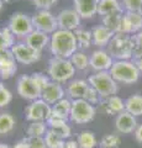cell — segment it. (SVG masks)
<instances>
[{
  "instance_id": "obj_13",
  "label": "cell",
  "mask_w": 142,
  "mask_h": 148,
  "mask_svg": "<svg viewBox=\"0 0 142 148\" xmlns=\"http://www.w3.org/2000/svg\"><path fill=\"white\" fill-rule=\"evenodd\" d=\"M56 16L58 22V29L72 31V32H74L75 30L79 29L82 17L78 15V12L74 9H63Z\"/></svg>"
},
{
  "instance_id": "obj_6",
  "label": "cell",
  "mask_w": 142,
  "mask_h": 148,
  "mask_svg": "<svg viewBox=\"0 0 142 148\" xmlns=\"http://www.w3.org/2000/svg\"><path fill=\"white\" fill-rule=\"evenodd\" d=\"M97 115V108L84 99L72 100V109L69 120L73 123L85 125L91 122Z\"/></svg>"
},
{
  "instance_id": "obj_9",
  "label": "cell",
  "mask_w": 142,
  "mask_h": 148,
  "mask_svg": "<svg viewBox=\"0 0 142 148\" xmlns=\"http://www.w3.org/2000/svg\"><path fill=\"white\" fill-rule=\"evenodd\" d=\"M32 25L35 30L42 31L47 35H52L58 30L57 16L49 10H37L32 16Z\"/></svg>"
},
{
  "instance_id": "obj_22",
  "label": "cell",
  "mask_w": 142,
  "mask_h": 148,
  "mask_svg": "<svg viewBox=\"0 0 142 148\" xmlns=\"http://www.w3.org/2000/svg\"><path fill=\"white\" fill-rule=\"evenodd\" d=\"M91 31V36H93V43L98 47H108L110 41L114 37V32L106 29L104 25H97L94 26Z\"/></svg>"
},
{
  "instance_id": "obj_12",
  "label": "cell",
  "mask_w": 142,
  "mask_h": 148,
  "mask_svg": "<svg viewBox=\"0 0 142 148\" xmlns=\"http://www.w3.org/2000/svg\"><path fill=\"white\" fill-rule=\"evenodd\" d=\"M114 64V58L108 49H95L89 57V66L94 72H109Z\"/></svg>"
},
{
  "instance_id": "obj_44",
  "label": "cell",
  "mask_w": 142,
  "mask_h": 148,
  "mask_svg": "<svg viewBox=\"0 0 142 148\" xmlns=\"http://www.w3.org/2000/svg\"><path fill=\"white\" fill-rule=\"evenodd\" d=\"M64 148H79V146H78L77 140H71V138H68V140H66Z\"/></svg>"
},
{
  "instance_id": "obj_16",
  "label": "cell",
  "mask_w": 142,
  "mask_h": 148,
  "mask_svg": "<svg viewBox=\"0 0 142 148\" xmlns=\"http://www.w3.org/2000/svg\"><path fill=\"white\" fill-rule=\"evenodd\" d=\"M64 95H66V90L63 89L62 84L51 80L43 88L42 92H41V99L52 106V105L56 104L57 101L66 98Z\"/></svg>"
},
{
  "instance_id": "obj_26",
  "label": "cell",
  "mask_w": 142,
  "mask_h": 148,
  "mask_svg": "<svg viewBox=\"0 0 142 148\" xmlns=\"http://www.w3.org/2000/svg\"><path fill=\"white\" fill-rule=\"evenodd\" d=\"M125 111L134 115L135 117L142 116V95L134 94L125 100Z\"/></svg>"
},
{
  "instance_id": "obj_38",
  "label": "cell",
  "mask_w": 142,
  "mask_h": 148,
  "mask_svg": "<svg viewBox=\"0 0 142 148\" xmlns=\"http://www.w3.org/2000/svg\"><path fill=\"white\" fill-rule=\"evenodd\" d=\"M84 100H86L88 103H90L91 105H99L100 101H102V98H100V95L98 94V91L94 89V88H91L89 85L88 90L85 92V96H84Z\"/></svg>"
},
{
  "instance_id": "obj_8",
  "label": "cell",
  "mask_w": 142,
  "mask_h": 148,
  "mask_svg": "<svg viewBox=\"0 0 142 148\" xmlns=\"http://www.w3.org/2000/svg\"><path fill=\"white\" fill-rule=\"evenodd\" d=\"M52 114V106L47 104L42 99H37L31 101L25 109V117L29 122H35V121H45L51 117Z\"/></svg>"
},
{
  "instance_id": "obj_24",
  "label": "cell",
  "mask_w": 142,
  "mask_h": 148,
  "mask_svg": "<svg viewBox=\"0 0 142 148\" xmlns=\"http://www.w3.org/2000/svg\"><path fill=\"white\" fill-rule=\"evenodd\" d=\"M123 12L121 1L119 0H99L98 4V15H110V14Z\"/></svg>"
},
{
  "instance_id": "obj_34",
  "label": "cell",
  "mask_w": 142,
  "mask_h": 148,
  "mask_svg": "<svg viewBox=\"0 0 142 148\" xmlns=\"http://www.w3.org/2000/svg\"><path fill=\"white\" fill-rule=\"evenodd\" d=\"M69 59H71L72 64L74 66V68L79 69V71H86V69L90 67L89 66V57L83 51H77Z\"/></svg>"
},
{
  "instance_id": "obj_18",
  "label": "cell",
  "mask_w": 142,
  "mask_h": 148,
  "mask_svg": "<svg viewBox=\"0 0 142 148\" xmlns=\"http://www.w3.org/2000/svg\"><path fill=\"white\" fill-rule=\"evenodd\" d=\"M74 10L82 18H91L98 14L99 0H73Z\"/></svg>"
},
{
  "instance_id": "obj_42",
  "label": "cell",
  "mask_w": 142,
  "mask_h": 148,
  "mask_svg": "<svg viewBox=\"0 0 142 148\" xmlns=\"http://www.w3.org/2000/svg\"><path fill=\"white\" fill-rule=\"evenodd\" d=\"M58 0H34L35 6L38 10H49Z\"/></svg>"
},
{
  "instance_id": "obj_21",
  "label": "cell",
  "mask_w": 142,
  "mask_h": 148,
  "mask_svg": "<svg viewBox=\"0 0 142 148\" xmlns=\"http://www.w3.org/2000/svg\"><path fill=\"white\" fill-rule=\"evenodd\" d=\"M89 88V83L85 79H73L69 82L66 94L71 100H77V99H84L85 92Z\"/></svg>"
},
{
  "instance_id": "obj_49",
  "label": "cell",
  "mask_w": 142,
  "mask_h": 148,
  "mask_svg": "<svg viewBox=\"0 0 142 148\" xmlns=\"http://www.w3.org/2000/svg\"><path fill=\"white\" fill-rule=\"evenodd\" d=\"M4 3H10V1H12V0H3Z\"/></svg>"
},
{
  "instance_id": "obj_10",
  "label": "cell",
  "mask_w": 142,
  "mask_h": 148,
  "mask_svg": "<svg viewBox=\"0 0 142 148\" xmlns=\"http://www.w3.org/2000/svg\"><path fill=\"white\" fill-rule=\"evenodd\" d=\"M17 94H19L22 99L34 101L41 98V92L42 89L36 84V82L32 79L31 75H21L17 80Z\"/></svg>"
},
{
  "instance_id": "obj_27",
  "label": "cell",
  "mask_w": 142,
  "mask_h": 148,
  "mask_svg": "<svg viewBox=\"0 0 142 148\" xmlns=\"http://www.w3.org/2000/svg\"><path fill=\"white\" fill-rule=\"evenodd\" d=\"M122 15L123 12H116V14H110V15L103 16V25L113 31L114 34H119L121 30V22H122Z\"/></svg>"
},
{
  "instance_id": "obj_1",
  "label": "cell",
  "mask_w": 142,
  "mask_h": 148,
  "mask_svg": "<svg viewBox=\"0 0 142 148\" xmlns=\"http://www.w3.org/2000/svg\"><path fill=\"white\" fill-rule=\"evenodd\" d=\"M49 51L53 57L69 59L78 51L74 32L58 29L49 37Z\"/></svg>"
},
{
  "instance_id": "obj_31",
  "label": "cell",
  "mask_w": 142,
  "mask_h": 148,
  "mask_svg": "<svg viewBox=\"0 0 142 148\" xmlns=\"http://www.w3.org/2000/svg\"><path fill=\"white\" fill-rule=\"evenodd\" d=\"M78 48L80 49H86L89 48L91 43H93V36H91L90 30H83V29H78L74 31Z\"/></svg>"
},
{
  "instance_id": "obj_51",
  "label": "cell",
  "mask_w": 142,
  "mask_h": 148,
  "mask_svg": "<svg viewBox=\"0 0 142 148\" xmlns=\"http://www.w3.org/2000/svg\"><path fill=\"white\" fill-rule=\"evenodd\" d=\"M0 79H1V77H0Z\"/></svg>"
},
{
  "instance_id": "obj_50",
  "label": "cell",
  "mask_w": 142,
  "mask_h": 148,
  "mask_svg": "<svg viewBox=\"0 0 142 148\" xmlns=\"http://www.w3.org/2000/svg\"><path fill=\"white\" fill-rule=\"evenodd\" d=\"M140 12H141V15H142V8H141V11Z\"/></svg>"
},
{
  "instance_id": "obj_30",
  "label": "cell",
  "mask_w": 142,
  "mask_h": 148,
  "mask_svg": "<svg viewBox=\"0 0 142 148\" xmlns=\"http://www.w3.org/2000/svg\"><path fill=\"white\" fill-rule=\"evenodd\" d=\"M48 131V125L45 121H35L30 122L27 126L26 133L27 137H45V135Z\"/></svg>"
},
{
  "instance_id": "obj_48",
  "label": "cell",
  "mask_w": 142,
  "mask_h": 148,
  "mask_svg": "<svg viewBox=\"0 0 142 148\" xmlns=\"http://www.w3.org/2000/svg\"><path fill=\"white\" fill-rule=\"evenodd\" d=\"M4 4H5V3H4V1H3V0H0V12H1V10H3V8H4Z\"/></svg>"
},
{
  "instance_id": "obj_25",
  "label": "cell",
  "mask_w": 142,
  "mask_h": 148,
  "mask_svg": "<svg viewBox=\"0 0 142 148\" xmlns=\"http://www.w3.org/2000/svg\"><path fill=\"white\" fill-rule=\"evenodd\" d=\"M47 125H48V128L56 131L58 135H61L64 140H68L71 138L72 136V128L71 126L68 125V122L66 120H59V119H53V117H49L47 120Z\"/></svg>"
},
{
  "instance_id": "obj_7",
  "label": "cell",
  "mask_w": 142,
  "mask_h": 148,
  "mask_svg": "<svg viewBox=\"0 0 142 148\" xmlns=\"http://www.w3.org/2000/svg\"><path fill=\"white\" fill-rule=\"evenodd\" d=\"M8 27L11 30L15 37H20V38H26L35 30L32 25V17L21 11L12 14L9 20Z\"/></svg>"
},
{
  "instance_id": "obj_2",
  "label": "cell",
  "mask_w": 142,
  "mask_h": 148,
  "mask_svg": "<svg viewBox=\"0 0 142 148\" xmlns=\"http://www.w3.org/2000/svg\"><path fill=\"white\" fill-rule=\"evenodd\" d=\"M135 49L134 36L126 34H115L113 40L108 45V52L114 61H129L132 59Z\"/></svg>"
},
{
  "instance_id": "obj_29",
  "label": "cell",
  "mask_w": 142,
  "mask_h": 148,
  "mask_svg": "<svg viewBox=\"0 0 142 148\" xmlns=\"http://www.w3.org/2000/svg\"><path fill=\"white\" fill-rule=\"evenodd\" d=\"M14 45H15V35L11 32V30L8 26L0 29V52L11 49Z\"/></svg>"
},
{
  "instance_id": "obj_3",
  "label": "cell",
  "mask_w": 142,
  "mask_h": 148,
  "mask_svg": "<svg viewBox=\"0 0 142 148\" xmlns=\"http://www.w3.org/2000/svg\"><path fill=\"white\" fill-rule=\"evenodd\" d=\"M77 69L72 64L71 59H64V58H57L53 57L49 59L48 62V69L47 74L51 78L52 82L56 83H67L74 78Z\"/></svg>"
},
{
  "instance_id": "obj_45",
  "label": "cell",
  "mask_w": 142,
  "mask_h": 148,
  "mask_svg": "<svg viewBox=\"0 0 142 148\" xmlns=\"http://www.w3.org/2000/svg\"><path fill=\"white\" fill-rule=\"evenodd\" d=\"M12 148H30V145H29V142H27L26 138H24V140L16 142Z\"/></svg>"
},
{
  "instance_id": "obj_37",
  "label": "cell",
  "mask_w": 142,
  "mask_h": 148,
  "mask_svg": "<svg viewBox=\"0 0 142 148\" xmlns=\"http://www.w3.org/2000/svg\"><path fill=\"white\" fill-rule=\"evenodd\" d=\"M125 12H137L141 11L142 0H121Z\"/></svg>"
},
{
  "instance_id": "obj_33",
  "label": "cell",
  "mask_w": 142,
  "mask_h": 148,
  "mask_svg": "<svg viewBox=\"0 0 142 148\" xmlns=\"http://www.w3.org/2000/svg\"><path fill=\"white\" fill-rule=\"evenodd\" d=\"M16 125V120L9 112L0 114V135H8L10 133Z\"/></svg>"
},
{
  "instance_id": "obj_28",
  "label": "cell",
  "mask_w": 142,
  "mask_h": 148,
  "mask_svg": "<svg viewBox=\"0 0 142 148\" xmlns=\"http://www.w3.org/2000/svg\"><path fill=\"white\" fill-rule=\"evenodd\" d=\"M77 142L79 148H95L99 145L97 136L94 135V132L89 131V130L82 131L77 137Z\"/></svg>"
},
{
  "instance_id": "obj_32",
  "label": "cell",
  "mask_w": 142,
  "mask_h": 148,
  "mask_svg": "<svg viewBox=\"0 0 142 148\" xmlns=\"http://www.w3.org/2000/svg\"><path fill=\"white\" fill-rule=\"evenodd\" d=\"M45 141L46 145H47V148H64L66 143L64 138L51 128H48L47 133L45 135Z\"/></svg>"
},
{
  "instance_id": "obj_47",
  "label": "cell",
  "mask_w": 142,
  "mask_h": 148,
  "mask_svg": "<svg viewBox=\"0 0 142 148\" xmlns=\"http://www.w3.org/2000/svg\"><path fill=\"white\" fill-rule=\"evenodd\" d=\"M0 148H11V147L5 145V143H0Z\"/></svg>"
},
{
  "instance_id": "obj_41",
  "label": "cell",
  "mask_w": 142,
  "mask_h": 148,
  "mask_svg": "<svg viewBox=\"0 0 142 148\" xmlns=\"http://www.w3.org/2000/svg\"><path fill=\"white\" fill-rule=\"evenodd\" d=\"M30 148H47L45 137H26Z\"/></svg>"
},
{
  "instance_id": "obj_46",
  "label": "cell",
  "mask_w": 142,
  "mask_h": 148,
  "mask_svg": "<svg viewBox=\"0 0 142 148\" xmlns=\"http://www.w3.org/2000/svg\"><path fill=\"white\" fill-rule=\"evenodd\" d=\"M131 61L134 62V64L137 67V69L140 71V73H142V56L141 57H132Z\"/></svg>"
},
{
  "instance_id": "obj_14",
  "label": "cell",
  "mask_w": 142,
  "mask_h": 148,
  "mask_svg": "<svg viewBox=\"0 0 142 148\" xmlns=\"http://www.w3.org/2000/svg\"><path fill=\"white\" fill-rule=\"evenodd\" d=\"M17 72V62L11 49L0 52V77L1 79H10Z\"/></svg>"
},
{
  "instance_id": "obj_40",
  "label": "cell",
  "mask_w": 142,
  "mask_h": 148,
  "mask_svg": "<svg viewBox=\"0 0 142 148\" xmlns=\"http://www.w3.org/2000/svg\"><path fill=\"white\" fill-rule=\"evenodd\" d=\"M134 36V42H135V49L132 57H141L142 56V31L132 35Z\"/></svg>"
},
{
  "instance_id": "obj_20",
  "label": "cell",
  "mask_w": 142,
  "mask_h": 148,
  "mask_svg": "<svg viewBox=\"0 0 142 148\" xmlns=\"http://www.w3.org/2000/svg\"><path fill=\"white\" fill-rule=\"evenodd\" d=\"M99 106L103 110V112H105L106 115H114V114L117 115L122 112V111H125V101L117 95H113L110 98L102 99Z\"/></svg>"
},
{
  "instance_id": "obj_23",
  "label": "cell",
  "mask_w": 142,
  "mask_h": 148,
  "mask_svg": "<svg viewBox=\"0 0 142 148\" xmlns=\"http://www.w3.org/2000/svg\"><path fill=\"white\" fill-rule=\"evenodd\" d=\"M71 109H72V100L69 98H63L59 101H57L54 105H52L51 117L68 121L71 115Z\"/></svg>"
},
{
  "instance_id": "obj_35",
  "label": "cell",
  "mask_w": 142,
  "mask_h": 148,
  "mask_svg": "<svg viewBox=\"0 0 142 148\" xmlns=\"http://www.w3.org/2000/svg\"><path fill=\"white\" fill-rule=\"evenodd\" d=\"M99 145L102 148H119L121 146V137L116 133H109L100 140Z\"/></svg>"
},
{
  "instance_id": "obj_43",
  "label": "cell",
  "mask_w": 142,
  "mask_h": 148,
  "mask_svg": "<svg viewBox=\"0 0 142 148\" xmlns=\"http://www.w3.org/2000/svg\"><path fill=\"white\" fill-rule=\"evenodd\" d=\"M135 140L140 143V145H142V123L139 125V126L136 127L135 130Z\"/></svg>"
},
{
  "instance_id": "obj_15",
  "label": "cell",
  "mask_w": 142,
  "mask_h": 148,
  "mask_svg": "<svg viewBox=\"0 0 142 148\" xmlns=\"http://www.w3.org/2000/svg\"><path fill=\"white\" fill-rule=\"evenodd\" d=\"M142 31V15L140 11L137 12H123L121 22V34L135 35Z\"/></svg>"
},
{
  "instance_id": "obj_39",
  "label": "cell",
  "mask_w": 142,
  "mask_h": 148,
  "mask_svg": "<svg viewBox=\"0 0 142 148\" xmlns=\"http://www.w3.org/2000/svg\"><path fill=\"white\" fill-rule=\"evenodd\" d=\"M31 77H32V79L36 82V84H37L42 90H43V88L47 85L49 82H51V78H49L47 74L41 73V72L32 73V74H31Z\"/></svg>"
},
{
  "instance_id": "obj_17",
  "label": "cell",
  "mask_w": 142,
  "mask_h": 148,
  "mask_svg": "<svg viewBox=\"0 0 142 148\" xmlns=\"http://www.w3.org/2000/svg\"><path fill=\"white\" fill-rule=\"evenodd\" d=\"M139 126L137 125V120L134 115H131L127 111H122V112L117 114L115 117V128L119 133H123V135H127V133L135 132L136 127Z\"/></svg>"
},
{
  "instance_id": "obj_4",
  "label": "cell",
  "mask_w": 142,
  "mask_h": 148,
  "mask_svg": "<svg viewBox=\"0 0 142 148\" xmlns=\"http://www.w3.org/2000/svg\"><path fill=\"white\" fill-rule=\"evenodd\" d=\"M88 83L91 88H94L98 91L102 99L116 95V92L119 91L117 83L114 80L109 72H95L94 74L89 75Z\"/></svg>"
},
{
  "instance_id": "obj_11",
  "label": "cell",
  "mask_w": 142,
  "mask_h": 148,
  "mask_svg": "<svg viewBox=\"0 0 142 148\" xmlns=\"http://www.w3.org/2000/svg\"><path fill=\"white\" fill-rule=\"evenodd\" d=\"M11 52H12L17 63L26 64V66L27 64H34L41 59V52L31 48L30 46H27L25 42L15 43L11 48Z\"/></svg>"
},
{
  "instance_id": "obj_19",
  "label": "cell",
  "mask_w": 142,
  "mask_h": 148,
  "mask_svg": "<svg viewBox=\"0 0 142 148\" xmlns=\"http://www.w3.org/2000/svg\"><path fill=\"white\" fill-rule=\"evenodd\" d=\"M49 37H51V35H47L38 30H34L25 38V43L30 46L31 48H34L35 51L42 52V49L49 46Z\"/></svg>"
},
{
  "instance_id": "obj_36",
  "label": "cell",
  "mask_w": 142,
  "mask_h": 148,
  "mask_svg": "<svg viewBox=\"0 0 142 148\" xmlns=\"http://www.w3.org/2000/svg\"><path fill=\"white\" fill-rule=\"evenodd\" d=\"M12 100V92L5 86L4 83L0 82V108H5Z\"/></svg>"
},
{
  "instance_id": "obj_5",
  "label": "cell",
  "mask_w": 142,
  "mask_h": 148,
  "mask_svg": "<svg viewBox=\"0 0 142 148\" xmlns=\"http://www.w3.org/2000/svg\"><path fill=\"white\" fill-rule=\"evenodd\" d=\"M109 73L111 74L114 80L116 83H121V84H134L139 80L141 74L131 59L129 61H114V64L110 68Z\"/></svg>"
}]
</instances>
